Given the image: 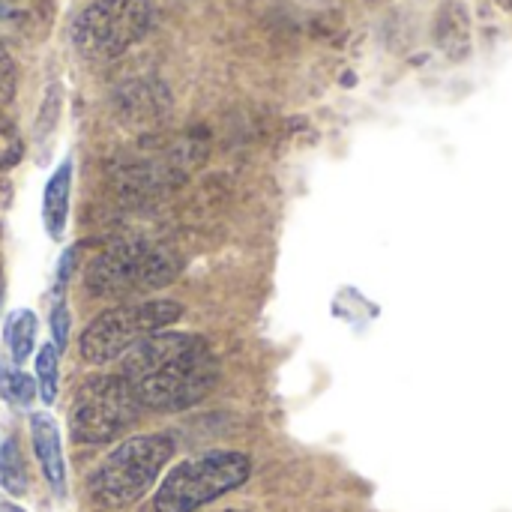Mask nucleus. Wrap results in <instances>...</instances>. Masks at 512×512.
<instances>
[{
	"instance_id": "obj_10",
	"label": "nucleus",
	"mask_w": 512,
	"mask_h": 512,
	"mask_svg": "<svg viewBox=\"0 0 512 512\" xmlns=\"http://www.w3.org/2000/svg\"><path fill=\"white\" fill-rule=\"evenodd\" d=\"M6 342H9V351H12V360L21 366L24 360H30L33 354V345H36V315L30 309H21L15 312L9 321H6Z\"/></svg>"
},
{
	"instance_id": "obj_11",
	"label": "nucleus",
	"mask_w": 512,
	"mask_h": 512,
	"mask_svg": "<svg viewBox=\"0 0 512 512\" xmlns=\"http://www.w3.org/2000/svg\"><path fill=\"white\" fill-rule=\"evenodd\" d=\"M60 351L54 348V342L42 345L36 354V387L45 405H51L57 399V381H60V363H57Z\"/></svg>"
},
{
	"instance_id": "obj_13",
	"label": "nucleus",
	"mask_w": 512,
	"mask_h": 512,
	"mask_svg": "<svg viewBox=\"0 0 512 512\" xmlns=\"http://www.w3.org/2000/svg\"><path fill=\"white\" fill-rule=\"evenodd\" d=\"M36 390H39L36 381L27 378L24 372L0 366V396H3L9 405H15V408H30L33 399H36Z\"/></svg>"
},
{
	"instance_id": "obj_4",
	"label": "nucleus",
	"mask_w": 512,
	"mask_h": 512,
	"mask_svg": "<svg viewBox=\"0 0 512 512\" xmlns=\"http://www.w3.org/2000/svg\"><path fill=\"white\" fill-rule=\"evenodd\" d=\"M252 474V462L243 453L219 450L180 462L162 480L156 492V512H195L204 504L240 489Z\"/></svg>"
},
{
	"instance_id": "obj_3",
	"label": "nucleus",
	"mask_w": 512,
	"mask_h": 512,
	"mask_svg": "<svg viewBox=\"0 0 512 512\" xmlns=\"http://www.w3.org/2000/svg\"><path fill=\"white\" fill-rule=\"evenodd\" d=\"M174 456V438L138 435L114 447L90 480V492L105 507H129L144 498Z\"/></svg>"
},
{
	"instance_id": "obj_7",
	"label": "nucleus",
	"mask_w": 512,
	"mask_h": 512,
	"mask_svg": "<svg viewBox=\"0 0 512 512\" xmlns=\"http://www.w3.org/2000/svg\"><path fill=\"white\" fill-rule=\"evenodd\" d=\"M150 0H96L72 24V42L87 60H114L147 36Z\"/></svg>"
},
{
	"instance_id": "obj_9",
	"label": "nucleus",
	"mask_w": 512,
	"mask_h": 512,
	"mask_svg": "<svg viewBox=\"0 0 512 512\" xmlns=\"http://www.w3.org/2000/svg\"><path fill=\"white\" fill-rule=\"evenodd\" d=\"M69 195H72V159H63L48 177L42 192V225L51 240H63L69 222Z\"/></svg>"
},
{
	"instance_id": "obj_18",
	"label": "nucleus",
	"mask_w": 512,
	"mask_h": 512,
	"mask_svg": "<svg viewBox=\"0 0 512 512\" xmlns=\"http://www.w3.org/2000/svg\"><path fill=\"white\" fill-rule=\"evenodd\" d=\"M225 512H237V510H225Z\"/></svg>"
},
{
	"instance_id": "obj_15",
	"label": "nucleus",
	"mask_w": 512,
	"mask_h": 512,
	"mask_svg": "<svg viewBox=\"0 0 512 512\" xmlns=\"http://www.w3.org/2000/svg\"><path fill=\"white\" fill-rule=\"evenodd\" d=\"M51 333H54V348H66V339H69V312H66V303L57 300L54 303V312H51Z\"/></svg>"
},
{
	"instance_id": "obj_6",
	"label": "nucleus",
	"mask_w": 512,
	"mask_h": 512,
	"mask_svg": "<svg viewBox=\"0 0 512 512\" xmlns=\"http://www.w3.org/2000/svg\"><path fill=\"white\" fill-rule=\"evenodd\" d=\"M141 414V402L123 375H99L78 387L69 408V432L78 444H108Z\"/></svg>"
},
{
	"instance_id": "obj_2",
	"label": "nucleus",
	"mask_w": 512,
	"mask_h": 512,
	"mask_svg": "<svg viewBox=\"0 0 512 512\" xmlns=\"http://www.w3.org/2000/svg\"><path fill=\"white\" fill-rule=\"evenodd\" d=\"M180 267V255L162 243L123 240L108 246L90 264L87 288L96 297H132L174 282Z\"/></svg>"
},
{
	"instance_id": "obj_16",
	"label": "nucleus",
	"mask_w": 512,
	"mask_h": 512,
	"mask_svg": "<svg viewBox=\"0 0 512 512\" xmlns=\"http://www.w3.org/2000/svg\"><path fill=\"white\" fill-rule=\"evenodd\" d=\"M15 93V66L6 54V48L0 45V99H9Z\"/></svg>"
},
{
	"instance_id": "obj_12",
	"label": "nucleus",
	"mask_w": 512,
	"mask_h": 512,
	"mask_svg": "<svg viewBox=\"0 0 512 512\" xmlns=\"http://www.w3.org/2000/svg\"><path fill=\"white\" fill-rule=\"evenodd\" d=\"M0 486L15 498L27 492V471H24V462H21L15 441L0 444Z\"/></svg>"
},
{
	"instance_id": "obj_5",
	"label": "nucleus",
	"mask_w": 512,
	"mask_h": 512,
	"mask_svg": "<svg viewBox=\"0 0 512 512\" xmlns=\"http://www.w3.org/2000/svg\"><path fill=\"white\" fill-rule=\"evenodd\" d=\"M183 306L174 300H150L138 306H117L102 312L96 321L87 324L81 336V357L90 363H108L129 354L147 336L171 327L180 321Z\"/></svg>"
},
{
	"instance_id": "obj_1",
	"label": "nucleus",
	"mask_w": 512,
	"mask_h": 512,
	"mask_svg": "<svg viewBox=\"0 0 512 512\" xmlns=\"http://www.w3.org/2000/svg\"><path fill=\"white\" fill-rule=\"evenodd\" d=\"M126 384L141 408L183 411L198 405L216 384V357L201 336L153 333L129 354H123Z\"/></svg>"
},
{
	"instance_id": "obj_8",
	"label": "nucleus",
	"mask_w": 512,
	"mask_h": 512,
	"mask_svg": "<svg viewBox=\"0 0 512 512\" xmlns=\"http://www.w3.org/2000/svg\"><path fill=\"white\" fill-rule=\"evenodd\" d=\"M30 441H33L36 462L42 468V477L48 480V486L57 495H63L66 492V462H63V447H60V432H57L54 417L33 414L30 417Z\"/></svg>"
},
{
	"instance_id": "obj_14",
	"label": "nucleus",
	"mask_w": 512,
	"mask_h": 512,
	"mask_svg": "<svg viewBox=\"0 0 512 512\" xmlns=\"http://www.w3.org/2000/svg\"><path fill=\"white\" fill-rule=\"evenodd\" d=\"M21 150H24V144H21L18 129L12 126V120L6 114H0V168L15 165L21 159Z\"/></svg>"
},
{
	"instance_id": "obj_17",
	"label": "nucleus",
	"mask_w": 512,
	"mask_h": 512,
	"mask_svg": "<svg viewBox=\"0 0 512 512\" xmlns=\"http://www.w3.org/2000/svg\"><path fill=\"white\" fill-rule=\"evenodd\" d=\"M0 512H24L21 507H15V504H0Z\"/></svg>"
}]
</instances>
